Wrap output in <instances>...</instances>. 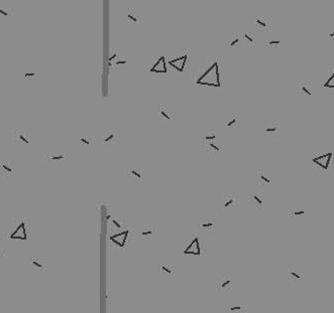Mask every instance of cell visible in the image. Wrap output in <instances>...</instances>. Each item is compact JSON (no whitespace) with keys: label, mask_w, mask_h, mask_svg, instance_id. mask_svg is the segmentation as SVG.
Returning a JSON list of instances; mask_svg holds the SVG:
<instances>
[{"label":"cell","mask_w":334,"mask_h":313,"mask_svg":"<svg viewBox=\"0 0 334 313\" xmlns=\"http://www.w3.org/2000/svg\"><path fill=\"white\" fill-rule=\"evenodd\" d=\"M102 142L105 145H112L116 144L118 140V131L116 129H110L106 131L102 136Z\"/></svg>","instance_id":"obj_5"},{"label":"cell","mask_w":334,"mask_h":313,"mask_svg":"<svg viewBox=\"0 0 334 313\" xmlns=\"http://www.w3.org/2000/svg\"><path fill=\"white\" fill-rule=\"evenodd\" d=\"M288 274H289V277H290V278H293V279H295V280L302 279V276L299 274V272H298L295 268H290L289 271H288Z\"/></svg>","instance_id":"obj_18"},{"label":"cell","mask_w":334,"mask_h":313,"mask_svg":"<svg viewBox=\"0 0 334 313\" xmlns=\"http://www.w3.org/2000/svg\"><path fill=\"white\" fill-rule=\"evenodd\" d=\"M244 38H245V39H247L249 43H253V42H255V41H253V38H252V36H250L248 33H244Z\"/></svg>","instance_id":"obj_29"},{"label":"cell","mask_w":334,"mask_h":313,"mask_svg":"<svg viewBox=\"0 0 334 313\" xmlns=\"http://www.w3.org/2000/svg\"><path fill=\"white\" fill-rule=\"evenodd\" d=\"M154 232H155L154 228L151 227V225L150 227H144L143 229V232H141V235H143L144 239H150L152 236V234H154Z\"/></svg>","instance_id":"obj_17"},{"label":"cell","mask_w":334,"mask_h":313,"mask_svg":"<svg viewBox=\"0 0 334 313\" xmlns=\"http://www.w3.org/2000/svg\"><path fill=\"white\" fill-rule=\"evenodd\" d=\"M232 311H238V310H241V307L240 306H235V307H232L231 308Z\"/></svg>","instance_id":"obj_41"},{"label":"cell","mask_w":334,"mask_h":313,"mask_svg":"<svg viewBox=\"0 0 334 313\" xmlns=\"http://www.w3.org/2000/svg\"><path fill=\"white\" fill-rule=\"evenodd\" d=\"M35 76H37V74H35V72H25V74H24V77H26V78L35 77Z\"/></svg>","instance_id":"obj_34"},{"label":"cell","mask_w":334,"mask_h":313,"mask_svg":"<svg viewBox=\"0 0 334 313\" xmlns=\"http://www.w3.org/2000/svg\"><path fill=\"white\" fill-rule=\"evenodd\" d=\"M238 42H239V38H238V37H237V38H235V39H234V41H231V43H230V45H231V46H234V45H236V43H238Z\"/></svg>","instance_id":"obj_39"},{"label":"cell","mask_w":334,"mask_h":313,"mask_svg":"<svg viewBox=\"0 0 334 313\" xmlns=\"http://www.w3.org/2000/svg\"><path fill=\"white\" fill-rule=\"evenodd\" d=\"M239 124H240V120H239V116L237 113H231L223 121V126L227 129L238 128Z\"/></svg>","instance_id":"obj_4"},{"label":"cell","mask_w":334,"mask_h":313,"mask_svg":"<svg viewBox=\"0 0 334 313\" xmlns=\"http://www.w3.org/2000/svg\"><path fill=\"white\" fill-rule=\"evenodd\" d=\"M198 85H205V86H212V87H220V74H219V67L218 64L214 63L204 74H203L197 81Z\"/></svg>","instance_id":"obj_1"},{"label":"cell","mask_w":334,"mask_h":313,"mask_svg":"<svg viewBox=\"0 0 334 313\" xmlns=\"http://www.w3.org/2000/svg\"><path fill=\"white\" fill-rule=\"evenodd\" d=\"M199 228L202 232H213L215 228V221L211 217H204L199 221Z\"/></svg>","instance_id":"obj_9"},{"label":"cell","mask_w":334,"mask_h":313,"mask_svg":"<svg viewBox=\"0 0 334 313\" xmlns=\"http://www.w3.org/2000/svg\"><path fill=\"white\" fill-rule=\"evenodd\" d=\"M2 167H3V169L6 170L7 172H12V168H11V167H9L7 164H5V163H4V164H2Z\"/></svg>","instance_id":"obj_30"},{"label":"cell","mask_w":334,"mask_h":313,"mask_svg":"<svg viewBox=\"0 0 334 313\" xmlns=\"http://www.w3.org/2000/svg\"><path fill=\"white\" fill-rule=\"evenodd\" d=\"M280 43H281V41H268V45H280Z\"/></svg>","instance_id":"obj_36"},{"label":"cell","mask_w":334,"mask_h":313,"mask_svg":"<svg viewBox=\"0 0 334 313\" xmlns=\"http://www.w3.org/2000/svg\"><path fill=\"white\" fill-rule=\"evenodd\" d=\"M332 156H333L332 152H328V153H325V154L319 155L317 157H314L312 159V161H313L316 165L321 167L322 169L327 170L330 165V161H331Z\"/></svg>","instance_id":"obj_2"},{"label":"cell","mask_w":334,"mask_h":313,"mask_svg":"<svg viewBox=\"0 0 334 313\" xmlns=\"http://www.w3.org/2000/svg\"><path fill=\"white\" fill-rule=\"evenodd\" d=\"M187 60H188V56H187V54H185V56H182L180 57H177V59H175V60L170 61L169 65H171V67H173L174 68H176L177 71L183 72L184 68H185V64H186Z\"/></svg>","instance_id":"obj_11"},{"label":"cell","mask_w":334,"mask_h":313,"mask_svg":"<svg viewBox=\"0 0 334 313\" xmlns=\"http://www.w3.org/2000/svg\"><path fill=\"white\" fill-rule=\"evenodd\" d=\"M128 174H131L132 176H135L137 178H141L143 177V175H141V171L140 170H137V169H131L128 171Z\"/></svg>","instance_id":"obj_22"},{"label":"cell","mask_w":334,"mask_h":313,"mask_svg":"<svg viewBox=\"0 0 334 313\" xmlns=\"http://www.w3.org/2000/svg\"><path fill=\"white\" fill-rule=\"evenodd\" d=\"M116 57H117V54H116V53H114L113 56L110 57H109V60H108V61H109V64H111V61H113L116 59Z\"/></svg>","instance_id":"obj_38"},{"label":"cell","mask_w":334,"mask_h":313,"mask_svg":"<svg viewBox=\"0 0 334 313\" xmlns=\"http://www.w3.org/2000/svg\"><path fill=\"white\" fill-rule=\"evenodd\" d=\"M161 269H162V270H164L165 272L169 273V274H171V273L173 272L172 270H171V268H169V267H166V266H162V267H161Z\"/></svg>","instance_id":"obj_32"},{"label":"cell","mask_w":334,"mask_h":313,"mask_svg":"<svg viewBox=\"0 0 334 313\" xmlns=\"http://www.w3.org/2000/svg\"><path fill=\"white\" fill-rule=\"evenodd\" d=\"M151 72H157V74H165V72H168L165 57H159L157 63H155L154 65H152V68H151Z\"/></svg>","instance_id":"obj_10"},{"label":"cell","mask_w":334,"mask_h":313,"mask_svg":"<svg viewBox=\"0 0 334 313\" xmlns=\"http://www.w3.org/2000/svg\"><path fill=\"white\" fill-rule=\"evenodd\" d=\"M304 213H305V212H304L303 209H301V210H295V212H294V216H303Z\"/></svg>","instance_id":"obj_31"},{"label":"cell","mask_w":334,"mask_h":313,"mask_svg":"<svg viewBox=\"0 0 334 313\" xmlns=\"http://www.w3.org/2000/svg\"><path fill=\"white\" fill-rule=\"evenodd\" d=\"M239 205L238 195L235 194H227L223 196V207L226 209H237Z\"/></svg>","instance_id":"obj_3"},{"label":"cell","mask_w":334,"mask_h":313,"mask_svg":"<svg viewBox=\"0 0 334 313\" xmlns=\"http://www.w3.org/2000/svg\"><path fill=\"white\" fill-rule=\"evenodd\" d=\"M19 140H20V141H22L23 143H25V144H28V143H30V141H28L27 138H26V137H24V136L22 135V134H19Z\"/></svg>","instance_id":"obj_27"},{"label":"cell","mask_w":334,"mask_h":313,"mask_svg":"<svg viewBox=\"0 0 334 313\" xmlns=\"http://www.w3.org/2000/svg\"><path fill=\"white\" fill-rule=\"evenodd\" d=\"M127 61H124V60H120V61H115V64L116 65H125Z\"/></svg>","instance_id":"obj_37"},{"label":"cell","mask_w":334,"mask_h":313,"mask_svg":"<svg viewBox=\"0 0 334 313\" xmlns=\"http://www.w3.org/2000/svg\"><path fill=\"white\" fill-rule=\"evenodd\" d=\"M0 14H2L3 16H7V15H8V12L5 11L4 9H1V8H0Z\"/></svg>","instance_id":"obj_40"},{"label":"cell","mask_w":334,"mask_h":313,"mask_svg":"<svg viewBox=\"0 0 334 313\" xmlns=\"http://www.w3.org/2000/svg\"><path fill=\"white\" fill-rule=\"evenodd\" d=\"M323 87H324V88H331V89H334V72H333V74L330 76V78L327 80V82H326L324 85H323Z\"/></svg>","instance_id":"obj_20"},{"label":"cell","mask_w":334,"mask_h":313,"mask_svg":"<svg viewBox=\"0 0 334 313\" xmlns=\"http://www.w3.org/2000/svg\"><path fill=\"white\" fill-rule=\"evenodd\" d=\"M127 237H128V230H125L123 232L117 233V234L111 236L110 240L115 244V245H117L122 248V247L125 246V243L127 241Z\"/></svg>","instance_id":"obj_7"},{"label":"cell","mask_w":334,"mask_h":313,"mask_svg":"<svg viewBox=\"0 0 334 313\" xmlns=\"http://www.w3.org/2000/svg\"><path fill=\"white\" fill-rule=\"evenodd\" d=\"M111 224L113 225H115V228H116V229H121V228H122L121 224L119 223V221H118L117 220H115V219L111 221Z\"/></svg>","instance_id":"obj_25"},{"label":"cell","mask_w":334,"mask_h":313,"mask_svg":"<svg viewBox=\"0 0 334 313\" xmlns=\"http://www.w3.org/2000/svg\"><path fill=\"white\" fill-rule=\"evenodd\" d=\"M78 141L80 142V143H82V144L91 145L92 142H93V139H92V138H89V137H82V138H79Z\"/></svg>","instance_id":"obj_21"},{"label":"cell","mask_w":334,"mask_h":313,"mask_svg":"<svg viewBox=\"0 0 334 313\" xmlns=\"http://www.w3.org/2000/svg\"><path fill=\"white\" fill-rule=\"evenodd\" d=\"M329 36H330V37H334V32H333V33H330Z\"/></svg>","instance_id":"obj_42"},{"label":"cell","mask_w":334,"mask_h":313,"mask_svg":"<svg viewBox=\"0 0 334 313\" xmlns=\"http://www.w3.org/2000/svg\"><path fill=\"white\" fill-rule=\"evenodd\" d=\"M217 138V135H216V132L213 130H208L207 132L205 133V136L203 137V139H204V142L205 143H207V142H211V141H215V139Z\"/></svg>","instance_id":"obj_15"},{"label":"cell","mask_w":334,"mask_h":313,"mask_svg":"<svg viewBox=\"0 0 334 313\" xmlns=\"http://www.w3.org/2000/svg\"><path fill=\"white\" fill-rule=\"evenodd\" d=\"M301 91H302V92H303L304 94H306L307 96H312L311 91H310L309 89H308V88H306V87H305V86H302V87H301Z\"/></svg>","instance_id":"obj_24"},{"label":"cell","mask_w":334,"mask_h":313,"mask_svg":"<svg viewBox=\"0 0 334 313\" xmlns=\"http://www.w3.org/2000/svg\"><path fill=\"white\" fill-rule=\"evenodd\" d=\"M230 283H231V280L228 279L227 281H225V282H223L222 284H221V287H222V288H224V287H226L227 285H229Z\"/></svg>","instance_id":"obj_35"},{"label":"cell","mask_w":334,"mask_h":313,"mask_svg":"<svg viewBox=\"0 0 334 313\" xmlns=\"http://www.w3.org/2000/svg\"><path fill=\"white\" fill-rule=\"evenodd\" d=\"M159 117L162 119H165L167 121H171L174 119V114L172 112L169 111V109H167L166 106H161L159 108Z\"/></svg>","instance_id":"obj_13"},{"label":"cell","mask_w":334,"mask_h":313,"mask_svg":"<svg viewBox=\"0 0 334 313\" xmlns=\"http://www.w3.org/2000/svg\"><path fill=\"white\" fill-rule=\"evenodd\" d=\"M280 131V127H279V123L272 121L270 124H268L266 127L264 128V133L266 135H274V134H278Z\"/></svg>","instance_id":"obj_12"},{"label":"cell","mask_w":334,"mask_h":313,"mask_svg":"<svg viewBox=\"0 0 334 313\" xmlns=\"http://www.w3.org/2000/svg\"><path fill=\"white\" fill-rule=\"evenodd\" d=\"M127 18L131 20V21H133V22H136V21H137V18L134 17V16L132 15L131 12H128V13H127Z\"/></svg>","instance_id":"obj_28"},{"label":"cell","mask_w":334,"mask_h":313,"mask_svg":"<svg viewBox=\"0 0 334 313\" xmlns=\"http://www.w3.org/2000/svg\"><path fill=\"white\" fill-rule=\"evenodd\" d=\"M207 149L209 150H212L213 152H219L221 151V146L217 143L216 141H211V142H207L206 143Z\"/></svg>","instance_id":"obj_16"},{"label":"cell","mask_w":334,"mask_h":313,"mask_svg":"<svg viewBox=\"0 0 334 313\" xmlns=\"http://www.w3.org/2000/svg\"><path fill=\"white\" fill-rule=\"evenodd\" d=\"M10 239H16V240H27V235H26V229H25V224L20 223L17 225L16 230L14 231L11 235H10Z\"/></svg>","instance_id":"obj_8"},{"label":"cell","mask_w":334,"mask_h":313,"mask_svg":"<svg viewBox=\"0 0 334 313\" xmlns=\"http://www.w3.org/2000/svg\"><path fill=\"white\" fill-rule=\"evenodd\" d=\"M64 158H65L64 154H54V155L50 156V159H52V160H62Z\"/></svg>","instance_id":"obj_23"},{"label":"cell","mask_w":334,"mask_h":313,"mask_svg":"<svg viewBox=\"0 0 334 313\" xmlns=\"http://www.w3.org/2000/svg\"><path fill=\"white\" fill-rule=\"evenodd\" d=\"M31 264L34 265V266L37 267V268H39V269H42V268L43 267V266H42V263H39V262H38L37 260H32V261H31Z\"/></svg>","instance_id":"obj_26"},{"label":"cell","mask_w":334,"mask_h":313,"mask_svg":"<svg viewBox=\"0 0 334 313\" xmlns=\"http://www.w3.org/2000/svg\"><path fill=\"white\" fill-rule=\"evenodd\" d=\"M256 23L259 24V25H260L261 27H266V26H267L266 22H264V21H261L260 19H256Z\"/></svg>","instance_id":"obj_33"},{"label":"cell","mask_w":334,"mask_h":313,"mask_svg":"<svg viewBox=\"0 0 334 313\" xmlns=\"http://www.w3.org/2000/svg\"><path fill=\"white\" fill-rule=\"evenodd\" d=\"M184 254L185 255H196V256H199V255L201 254L200 242H199V239L197 237L189 244V246L184 251Z\"/></svg>","instance_id":"obj_6"},{"label":"cell","mask_w":334,"mask_h":313,"mask_svg":"<svg viewBox=\"0 0 334 313\" xmlns=\"http://www.w3.org/2000/svg\"><path fill=\"white\" fill-rule=\"evenodd\" d=\"M252 201H253V202H255V205H256V206H261V205H263L264 201H263V198H261L260 194H253L252 195Z\"/></svg>","instance_id":"obj_19"},{"label":"cell","mask_w":334,"mask_h":313,"mask_svg":"<svg viewBox=\"0 0 334 313\" xmlns=\"http://www.w3.org/2000/svg\"><path fill=\"white\" fill-rule=\"evenodd\" d=\"M256 180L259 184H270L272 182L271 178L268 177L264 172L263 171H257L256 174Z\"/></svg>","instance_id":"obj_14"}]
</instances>
